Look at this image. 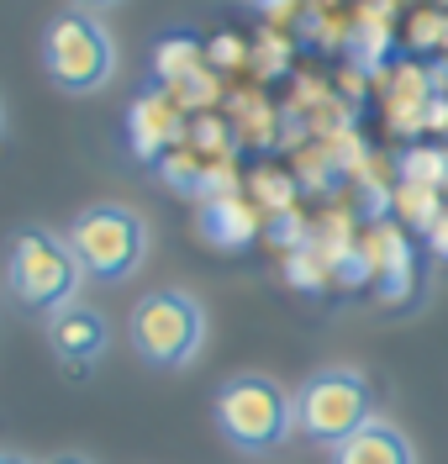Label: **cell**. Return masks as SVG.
I'll use <instances>...</instances> for the list:
<instances>
[{
	"mask_svg": "<svg viewBox=\"0 0 448 464\" xmlns=\"http://www.w3.org/2000/svg\"><path fill=\"white\" fill-rule=\"evenodd\" d=\"M264 201L285 206V185H280V174H264Z\"/></svg>",
	"mask_w": 448,
	"mask_h": 464,
	"instance_id": "obj_17",
	"label": "cell"
},
{
	"mask_svg": "<svg viewBox=\"0 0 448 464\" xmlns=\"http://www.w3.org/2000/svg\"><path fill=\"white\" fill-rule=\"evenodd\" d=\"M401 174L412 179V185H448V148H412L406 159H401Z\"/></svg>",
	"mask_w": 448,
	"mask_h": 464,
	"instance_id": "obj_12",
	"label": "cell"
},
{
	"mask_svg": "<svg viewBox=\"0 0 448 464\" xmlns=\"http://www.w3.org/2000/svg\"><path fill=\"white\" fill-rule=\"evenodd\" d=\"M201 237L211 248L238 254V248H248L259 237V211L243 196H206V206H201Z\"/></svg>",
	"mask_w": 448,
	"mask_h": 464,
	"instance_id": "obj_10",
	"label": "cell"
},
{
	"mask_svg": "<svg viewBox=\"0 0 448 464\" xmlns=\"http://www.w3.org/2000/svg\"><path fill=\"white\" fill-rule=\"evenodd\" d=\"M296 422L311 443L338 449L343 438H354L364 422H375V385L354 364H328L317 375L300 380L296 391Z\"/></svg>",
	"mask_w": 448,
	"mask_h": 464,
	"instance_id": "obj_6",
	"label": "cell"
},
{
	"mask_svg": "<svg viewBox=\"0 0 448 464\" xmlns=\"http://www.w3.org/2000/svg\"><path fill=\"white\" fill-rule=\"evenodd\" d=\"M253 5H259V11H285L291 0H253Z\"/></svg>",
	"mask_w": 448,
	"mask_h": 464,
	"instance_id": "obj_21",
	"label": "cell"
},
{
	"mask_svg": "<svg viewBox=\"0 0 448 464\" xmlns=\"http://www.w3.org/2000/svg\"><path fill=\"white\" fill-rule=\"evenodd\" d=\"M211 417H216V433L238 454H274V449L291 443V433H300L296 396L274 375L222 380V391L211 396Z\"/></svg>",
	"mask_w": 448,
	"mask_h": 464,
	"instance_id": "obj_1",
	"label": "cell"
},
{
	"mask_svg": "<svg viewBox=\"0 0 448 464\" xmlns=\"http://www.w3.org/2000/svg\"><path fill=\"white\" fill-rule=\"evenodd\" d=\"M48 464H90V459H85V454H53Z\"/></svg>",
	"mask_w": 448,
	"mask_h": 464,
	"instance_id": "obj_20",
	"label": "cell"
},
{
	"mask_svg": "<svg viewBox=\"0 0 448 464\" xmlns=\"http://www.w3.org/2000/svg\"><path fill=\"white\" fill-rule=\"evenodd\" d=\"M185 138V116H179V95L169 90H143L127 111V143L138 159H164L175 153Z\"/></svg>",
	"mask_w": 448,
	"mask_h": 464,
	"instance_id": "obj_7",
	"label": "cell"
},
{
	"mask_svg": "<svg viewBox=\"0 0 448 464\" xmlns=\"http://www.w3.org/2000/svg\"><path fill=\"white\" fill-rule=\"evenodd\" d=\"M427 248H433V259H443V264H448V206L438 211V222L427 227Z\"/></svg>",
	"mask_w": 448,
	"mask_h": 464,
	"instance_id": "obj_16",
	"label": "cell"
},
{
	"mask_svg": "<svg viewBox=\"0 0 448 464\" xmlns=\"http://www.w3.org/2000/svg\"><path fill=\"white\" fill-rule=\"evenodd\" d=\"M0 464H32L27 454H16V449H11V454H0Z\"/></svg>",
	"mask_w": 448,
	"mask_h": 464,
	"instance_id": "obj_22",
	"label": "cell"
},
{
	"mask_svg": "<svg viewBox=\"0 0 448 464\" xmlns=\"http://www.w3.org/2000/svg\"><path fill=\"white\" fill-rule=\"evenodd\" d=\"M153 74H158V80H164L169 90L185 85L190 74H201V43H195L190 32H175V37H164V43L153 48Z\"/></svg>",
	"mask_w": 448,
	"mask_h": 464,
	"instance_id": "obj_11",
	"label": "cell"
},
{
	"mask_svg": "<svg viewBox=\"0 0 448 464\" xmlns=\"http://www.w3.org/2000/svg\"><path fill=\"white\" fill-rule=\"evenodd\" d=\"M216 58H222V63H238V37H222V43H216Z\"/></svg>",
	"mask_w": 448,
	"mask_h": 464,
	"instance_id": "obj_18",
	"label": "cell"
},
{
	"mask_svg": "<svg viewBox=\"0 0 448 464\" xmlns=\"http://www.w3.org/2000/svg\"><path fill=\"white\" fill-rule=\"evenodd\" d=\"M396 206H401V217H406L412 227H422V232L433 227V222H438V211H443V201L433 196V185H412V179L401 185V196H396Z\"/></svg>",
	"mask_w": 448,
	"mask_h": 464,
	"instance_id": "obj_13",
	"label": "cell"
},
{
	"mask_svg": "<svg viewBox=\"0 0 448 464\" xmlns=\"http://www.w3.org/2000/svg\"><path fill=\"white\" fill-rule=\"evenodd\" d=\"M332 464H417V449L396 422L375 417V422H364L354 438H343L332 449Z\"/></svg>",
	"mask_w": 448,
	"mask_h": 464,
	"instance_id": "obj_9",
	"label": "cell"
},
{
	"mask_svg": "<svg viewBox=\"0 0 448 464\" xmlns=\"http://www.w3.org/2000/svg\"><path fill=\"white\" fill-rule=\"evenodd\" d=\"M43 74L63 95H90L117 80V43L95 11H63L43 32Z\"/></svg>",
	"mask_w": 448,
	"mask_h": 464,
	"instance_id": "obj_5",
	"label": "cell"
},
{
	"mask_svg": "<svg viewBox=\"0 0 448 464\" xmlns=\"http://www.w3.org/2000/svg\"><path fill=\"white\" fill-rule=\"evenodd\" d=\"M106 5H117V0H74V11H106Z\"/></svg>",
	"mask_w": 448,
	"mask_h": 464,
	"instance_id": "obj_19",
	"label": "cell"
},
{
	"mask_svg": "<svg viewBox=\"0 0 448 464\" xmlns=\"http://www.w3.org/2000/svg\"><path fill=\"white\" fill-rule=\"evenodd\" d=\"M285 275H291V285H300V290H322V280H328V269L311 259V254H296V259L285 264Z\"/></svg>",
	"mask_w": 448,
	"mask_h": 464,
	"instance_id": "obj_15",
	"label": "cell"
},
{
	"mask_svg": "<svg viewBox=\"0 0 448 464\" xmlns=\"http://www.w3.org/2000/svg\"><path fill=\"white\" fill-rule=\"evenodd\" d=\"M5 285H11V295L22 306L53 317V312L80 301L85 264L69 248V237H59L48 227H22L11 237V254H5Z\"/></svg>",
	"mask_w": 448,
	"mask_h": 464,
	"instance_id": "obj_2",
	"label": "cell"
},
{
	"mask_svg": "<svg viewBox=\"0 0 448 464\" xmlns=\"http://www.w3.org/2000/svg\"><path fill=\"white\" fill-rule=\"evenodd\" d=\"M63 237H69V248L85 264V280H100V285L132 280V275L148 264V248H153L148 222H143L132 206H117V201L85 206V211L69 222Z\"/></svg>",
	"mask_w": 448,
	"mask_h": 464,
	"instance_id": "obj_4",
	"label": "cell"
},
{
	"mask_svg": "<svg viewBox=\"0 0 448 464\" xmlns=\"http://www.w3.org/2000/svg\"><path fill=\"white\" fill-rule=\"evenodd\" d=\"M158 169H164V179H169L175 190H195V179H206V164H195L190 153H164Z\"/></svg>",
	"mask_w": 448,
	"mask_h": 464,
	"instance_id": "obj_14",
	"label": "cell"
},
{
	"mask_svg": "<svg viewBox=\"0 0 448 464\" xmlns=\"http://www.w3.org/2000/svg\"><path fill=\"white\" fill-rule=\"evenodd\" d=\"M48 343H53V353H59L69 370H90L106 348H111V322L100 317L95 306H63V312H53L48 317Z\"/></svg>",
	"mask_w": 448,
	"mask_h": 464,
	"instance_id": "obj_8",
	"label": "cell"
},
{
	"mask_svg": "<svg viewBox=\"0 0 448 464\" xmlns=\"http://www.w3.org/2000/svg\"><path fill=\"white\" fill-rule=\"evenodd\" d=\"M127 338L148 370H185L206 348V306L179 285L148 290L127 317Z\"/></svg>",
	"mask_w": 448,
	"mask_h": 464,
	"instance_id": "obj_3",
	"label": "cell"
}]
</instances>
